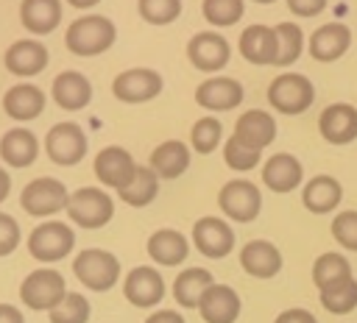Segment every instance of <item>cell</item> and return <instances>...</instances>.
Segmentation results:
<instances>
[{
  "instance_id": "obj_1",
  "label": "cell",
  "mask_w": 357,
  "mask_h": 323,
  "mask_svg": "<svg viewBox=\"0 0 357 323\" xmlns=\"http://www.w3.org/2000/svg\"><path fill=\"white\" fill-rule=\"evenodd\" d=\"M114 39H117V28L103 14L78 17L70 22V28L64 33V45L75 56H98V53L109 50L114 45Z\"/></svg>"
},
{
  "instance_id": "obj_2",
  "label": "cell",
  "mask_w": 357,
  "mask_h": 323,
  "mask_svg": "<svg viewBox=\"0 0 357 323\" xmlns=\"http://www.w3.org/2000/svg\"><path fill=\"white\" fill-rule=\"evenodd\" d=\"M315 100V86L307 75L301 72H279L271 86H268V103L279 114H301L312 106Z\"/></svg>"
},
{
  "instance_id": "obj_3",
  "label": "cell",
  "mask_w": 357,
  "mask_h": 323,
  "mask_svg": "<svg viewBox=\"0 0 357 323\" xmlns=\"http://www.w3.org/2000/svg\"><path fill=\"white\" fill-rule=\"evenodd\" d=\"M67 214L81 228H103L114 214V200L100 187H81L70 195Z\"/></svg>"
},
{
  "instance_id": "obj_4",
  "label": "cell",
  "mask_w": 357,
  "mask_h": 323,
  "mask_svg": "<svg viewBox=\"0 0 357 323\" xmlns=\"http://www.w3.org/2000/svg\"><path fill=\"white\" fill-rule=\"evenodd\" d=\"M73 273H75V278L84 287H89L95 292H103V290H112L114 287V281L120 276V262L109 251L86 248V251H81L73 259Z\"/></svg>"
},
{
  "instance_id": "obj_5",
  "label": "cell",
  "mask_w": 357,
  "mask_h": 323,
  "mask_svg": "<svg viewBox=\"0 0 357 323\" xmlns=\"http://www.w3.org/2000/svg\"><path fill=\"white\" fill-rule=\"evenodd\" d=\"M67 295V281L59 270H33L20 284V298L28 309H56Z\"/></svg>"
},
{
  "instance_id": "obj_6",
  "label": "cell",
  "mask_w": 357,
  "mask_h": 323,
  "mask_svg": "<svg viewBox=\"0 0 357 323\" xmlns=\"http://www.w3.org/2000/svg\"><path fill=\"white\" fill-rule=\"evenodd\" d=\"M218 206L220 212L234 220V223H251L259 209H262V192L257 184L245 181V178H234L229 184L220 187L218 192Z\"/></svg>"
},
{
  "instance_id": "obj_7",
  "label": "cell",
  "mask_w": 357,
  "mask_h": 323,
  "mask_svg": "<svg viewBox=\"0 0 357 323\" xmlns=\"http://www.w3.org/2000/svg\"><path fill=\"white\" fill-rule=\"evenodd\" d=\"M45 153L53 164L73 167L86 156V134L78 123H56L45 136Z\"/></svg>"
},
{
  "instance_id": "obj_8",
  "label": "cell",
  "mask_w": 357,
  "mask_h": 323,
  "mask_svg": "<svg viewBox=\"0 0 357 323\" xmlns=\"http://www.w3.org/2000/svg\"><path fill=\"white\" fill-rule=\"evenodd\" d=\"M67 187L56 178H33L31 184L22 187V195H20V206L33 214V217H47V214H56L61 209H67Z\"/></svg>"
},
{
  "instance_id": "obj_9",
  "label": "cell",
  "mask_w": 357,
  "mask_h": 323,
  "mask_svg": "<svg viewBox=\"0 0 357 323\" xmlns=\"http://www.w3.org/2000/svg\"><path fill=\"white\" fill-rule=\"evenodd\" d=\"M73 245H75L73 228L67 223H59V220L36 226L28 237V251L39 262H59L73 251Z\"/></svg>"
},
{
  "instance_id": "obj_10",
  "label": "cell",
  "mask_w": 357,
  "mask_h": 323,
  "mask_svg": "<svg viewBox=\"0 0 357 323\" xmlns=\"http://www.w3.org/2000/svg\"><path fill=\"white\" fill-rule=\"evenodd\" d=\"M231 47L229 42L215 31H201L187 42V58L201 72H218L229 64Z\"/></svg>"
},
{
  "instance_id": "obj_11",
  "label": "cell",
  "mask_w": 357,
  "mask_h": 323,
  "mask_svg": "<svg viewBox=\"0 0 357 323\" xmlns=\"http://www.w3.org/2000/svg\"><path fill=\"white\" fill-rule=\"evenodd\" d=\"M162 92V75L156 70H126L112 81V95L123 103H145Z\"/></svg>"
},
{
  "instance_id": "obj_12",
  "label": "cell",
  "mask_w": 357,
  "mask_h": 323,
  "mask_svg": "<svg viewBox=\"0 0 357 323\" xmlns=\"http://www.w3.org/2000/svg\"><path fill=\"white\" fill-rule=\"evenodd\" d=\"M192 242H195V248L204 256L223 259L234 248V231H231V226L226 220L209 214V217L195 220V226H192Z\"/></svg>"
},
{
  "instance_id": "obj_13",
  "label": "cell",
  "mask_w": 357,
  "mask_h": 323,
  "mask_svg": "<svg viewBox=\"0 0 357 323\" xmlns=\"http://www.w3.org/2000/svg\"><path fill=\"white\" fill-rule=\"evenodd\" d=\"M318 131L329 145H349L357 139V109L351 103H329L318 117Z\"/></svg>"
},
{
  "instance_id": "obj_14",
  "label": "cell",
  "mask_w": 357,
  "mask_h": 323,
  "mask_svg": "<svg viewBox=\"0 0 357 323\" xmlns=\"http://www.w3.org/2000/svg\"><path fill=\"white\" fill-rule=\"evenodd\" d=\"M195 103L209 111H229L243 103V84L226 75H212L195 89Z\"/></svg>"
},
{
  "instance_id": "obj_15",
  "label": "cell",
  "mask_w": 357,
  "mask_h": 323,
  "mask_svg": "<svg viewBox=\"0 0 357 323\" xmlns=\"http://www.w3.org/2000/svg\"><path fill=\"white\" fill-rule=\"evenodd\" d=\"M134 173H137V164H134L131 153L120 145H109L95 156V175L106 187L120 189L134 178Z\"/></svg>"
},
{
  "instance_id": "obj_16",
  "label": "cell",
  "mask_w": 357,
  "mask_h": 323,
  "mask_svg": "<svg viewBox=\"0 0 357 323\" xmlns=\"http://www.w3.org/2000/svg\"><path fill=\"white\" fill-rule=\"evenodd\" d=\"M123 295H126L134 306H142V309L156 306V304L165 298V278H162L153 267H148V265L134 267V270L126 276Z\"/></svg>"
},
{
  "instance_id": "obj_17",
  "label": "cell",
  "mask_w": 357,
  "mask_h": 323,
  "mask_svg": "<svg viewBox=\"0 0 357 323\" xmlns=\"http://www.w3.org/2000/svg\"><path fill=\"white\" fill-rule=\"evenodd\" d=\"M240 56L251 64H276V53H279V42H276V28L268 25H248L240 33Z\"/></svg>"
},
{
  "instance_id": "obj_18",
  "label": "cell",
  "mask_w": 357,
  "mask_h": 323,
  "mask_svg": "<svg viewBox=\"0 0 357 323\" xmlns=\"http://www.w3.org/2000/svg\"><path fill=\"white\" fill-rule=\"evenodd\" d=\"M349 47H351V31L340 22H326L315 28L310 36V56L324 64L337 61Z\"/></svg>"
},
{
  "instance_id": "obj_19",
  "label": "cell",
  "mask_w": 357,
  "mask_h": 323,
  "mask_svg": "<svg viewBox=\"0 0 357 323\" xmlns=\"http://www.w3.org/2000/svg\"><path fill=\"white\" fill-rule=\"evenodd\" d=\"M234 136L243 145H248L254 150H262V148H268L276 139V120L268 111H262V109H248L245 114L237 117Z\"/></svg>"
},
{
  "instance_id": "obj_20",
  "label": "cell",
  "mask_w": 357,
  "mask_h": 323,
  "mask_svg": "<svg viewBox=\"0 0 357 323\" xmlns=\"http://www.w3.org/2000/svg\"><path fill=\"white\" fill-rule=\"evenodd\" d=\"M301 178L304 167L293 153H273L262 164V184L273 192H293L296 187H301Z\"/></svg>"
},
{
  "instance_id": "obj_21",
  "label": "cell",
  "mask_w": 357,
  "mask_h": 323,
  "mask_svg": "<svg viewBox=\"0 0 357 323\" xmlns=\"http://www.w3.org/2000/svg\"><path fill=\"white\" fill-rule=\"evenodd\" d=\"M240 265L254 278H273L282 270V253L268 239H251L240 251Z\"/></svg>"
},
{
  "instance_id": "obj_22",
  "label": "cell",
  "mask_w": 357,
  "mask_h": 323,
  "mask_svg": "<svg viewBox=\"0 0 357 323\" xmlns=\"http://www.w3.org/2000/svg\"><path fill=\"white\" fill-rule=\"evenodd\" d=\"M47 47L42 45V42H36V39H20V42H14L8 50H6V70L11 72V75H20V78H25V75H36V72H42L45 67H47Z\"/></svg>"
},
{
  "instance_id": "obj_23",
  "label": "cell",
  "mask_w": 357,
  "mask_h": 323,
  "mask_svg": "<svg viewBox=\"0 0 357 323\" xmlns=\"http://www.w3.org/2000/svg\"><path fill=\"white\" fill-rule=\"evenodd\" d=\"M340 200H343V187L335 175H312L301 189V203L312 214H329L340 206Z\"/></svg>"
},
{
  "instance_id": "obj_24",
  "label": "cell",
  "mask_w": 357,
  "mask_h": 323,
  "mask_svg": "<svg viewBox=\"0 0 357 323\" xmlns=\"http://www.w3.org/2000/svg\"><path fill=\"white\" fill-rule=\"evenodd\" d=\"M198 312L206 323H234L240 317V295L226 284H212L204 292Z\"/></svg>"
},
{
  "instance_id": "obj_25",
  "label": "cell",
  "mask_w": 357,
  "mask_h": 323,
  "mask_svg": "<svg viewBox=\"0 0 357 323\" xmlns=\"http://www.w3.org/2000/svg\"><path fill=\"white\" fill-rule=\"evenodd\" d=\"M53 100L67 109V111H78L84 109L89 100H92V84L84 72H75V70H64L53 78V89H50Z\"/></svg>"
},
{
  "instance_id": "obj_26",
  "label": "cell",
  "mask_w": 357,
  "mask_h": 323,
  "mask_svg": "<svg viewBox=\"0 0 357 323\" xmlns=\"http://www.w3.org/2000/svg\"><path fill=\"white\" fill-rule=\"evenodd\" d=\"M3 109L11 120H33L45 109V95L33 84H17L3 95Z\"/></svg>"
},
{
  "instance_id": "obj_27",
  "label": "cell",
  "mask_w": 357,
  "mask_h": 323,
  "mask_svg": "<svg viewBox=\"0 0 357 323\" xmlns=\"http://www.w3.org/2000/svg\"><path fill=\"white\" fill-rule=\"evenodd\" d=\"M39 156V142L28 128H11L0 139V159L11 167H28Z\"/></svg>"
},
{
  "instance_id": "obj_28",
  "label": "cell",
  "mask_w": 357,
  "mask_h": 323,
  "mask_svg": "<svg viewBox=\"0 0 357 323\" xmlns=\"http://www.w3.org/2000/svg\"><path fill=\"white\" fill-rule=\"evenodd\" d=\"M187 239L184 234H178L176 228H159L148 237V256L156 262V265H165V267H173V265H181L187 259Z\"/></svg>"
},
{
  "instance_id": "obj_29",
  "label": "cell",
  "mask_w": 357,
  "mask_h": 323,
  "mask_svg": "<svg viewBox=\"0 0 357 323\" xmlns=\"http://www.w3.org/2000/svg\"><path fill=\"white\" fill-rule=\"evenodd\" d=\"M212 284H215V278H212L209 270H204V267H187V270L178 273L176 281H173V298H176V304L184 306V309H198L204 292H206Z\"/></svg>"
},
{
  "instance_id": "obj_30",
  "label": "cell",
  "mask_w": 357,
  "mask_h": 323,
  "mask_svg": "<svg viewBox=\"0 0 357 323\" xmlns=\"http://www.w3.org/2000/svg\"><path fill=\"white\" fill-rule=\"evenodd\" d=\"M20 19L31 33L45 36L61 22V3L59 0H22Z\"/></svg>"
},
{
  "instance_id": "obj_31",
  "label": "cell",
  "mask_w": 357,
  "mask_h": 323,
  "mask_svg": "<svg viewBox=\"0 0 357 323\" xmlns=\"http://www.w3.org/2000/svg\"><path fill=\"white\" fill-rule=\"evenodd\" d=\"M151 167L156 170L159 178H178L190 167V148L178 139H167V142L153 148Z\"/></svg>"
},
{
  "instance_id": "obj_32",
  "label": "cell",
  "mask_w": 357,
  "mask_h": 323,
  "mask_svg": "<svg viewBox=\"0 0 357 323\" xmlns=\"http://www.w3.org/2000/svg\"><path fill=\"white\" fill-rule=\"evenodd\" d=\"M159 192V175L156 170L148 164V167H137L134 178L117 189L120 200H126L128 206H148Z\"/></svg>"
},
{
  "instance_id": "obj_33",
  "label": "cell",
  "mask_w": 357,
  "mask_h": 323,
  "mask_svg": "<svg viewBox=\"0 0 357 323\" xmlns=\"http://www.w3.org/2000/svg\"><path fill=\"white\" fill-rule=\"evenodd\" d=\"M349 276H351V265H349V259H346L343 253H337V251H326V253H321V256L312 262V284H315L318 290L332 287V284H337V281H343V278H349Z\"/></svg>"
},
{
  "instance_id": "obj_34",
  "label": "cell",
  "mask_w": 357,
  "mask_h": 323,
  "mask_svg": "<svg viewBox=\"0 0 357 323\" xmlns=\"http://www.w3.org/2000/svg\"><path fill=\"white\" fill-rule=\"evenodd\" d=\"M318 292H321L318 295L321 306L332 315H349L351 309H357V278L354 276H349V278H343L332 287H324Z\"/></svg>"
},
{
  "instance_id": "obj_35",
  "label": "cell",
  "mask_w": 357,
  "mask_h": 323,
  "mask_svg": "<svg viewBox=\"0 0 357 323\" xmlns=\"http://www.w3.org/2000/svg\"><path fill=\"white\" fill-rule=\"evenodd\" d=\"M276 42H279L276 67H290L293 61H298V56L304 50V33L296 22H279L276 25Z\"/></svg>"
},
{
  "instance_id": "obj_36",
  "label": "cell",
  "mask_w": 357,
  "mask_h": 323,
  "mask_svg": "<svg viewBox=\"0 0 357 323\" xmlns=\"http://www.w3.org/2000/svg\"><path fill=\"white\" fill-rule=\"evenodd\" d=\"M201 8H204V19L209 25L229 28V25L240 22V17L245 11V3L243 0H204Z\"/></svg>"
},
{
  "instance_id": "obj_37",
  "label": "cell",
  "mask_w": 357,
  "mask_h": 323,
  "mask_svg": "<svg viewBox=\"0 0 357 323\" xmlns=\"http://www.w3.org/2000/svg\"><path fill=\"white\" fill-rule=\"evenodd\" d=\"M223 139V125L218 117H201L192 131H190V142L198 153H212Z\"/></svg>"
},
{
  "instance_id": "obj_38",
  "label": "cell",
  "mask_w": 357,
  "mask_h": 323,
  "mask_svg": "<svg viewBox=\"0 0 357 323\" xmlns=\"http://www.w3.org/2000/svg\"><path fill=\"white\" fill-rule=\"evenodd\" d=\"M89 320V301L78 292H67L64 301L50 309V323H86Z\"/></svg>"
},
{
  "instance_id": "obj_39",
  "label": "cell",
  "mask_w": 357,
  "mask_h": 323,
  "mask_svg": "<svg viewBox=\"0 0 357 323\" xmlns=\"http://www.w3.org/2000/svg\"><path fill=\"white\" fill-rule=\"evenodd\" d=\"M223 159H226V164L231 170H254L262 162V150H254V148L243 145L231 134V139H226V145H223Z\"/></svg>"
},
{
  "instance_id": "obj_40",
  "label": "cell",
  "mask_w": 357,
  "mask_h": 323,
  "mask_svg": "<svg viewBox=\"0 0 357 323\" xmlns=\"http://www.w3.org/2000/svg\"><path fill=\"white\" fill-rule=\"evenodd\" d=\"M139 14L151 25H167L181 14V0H139Z\"/></svg>"
},
{
  "instance_id": "obj_41",
  "label": "cell",
  "mask_w": 357,
  "mask_h": 323,
  "mask_svg": "<svg viewBox=\"0 0 357 323\" xmlns=\"http://www.w3.org/2000/svg\"><path fill=\"white\" fill-rule=\"evenodd\" d=\"M332 237L340 248L346 251H357V212L354 209H343L335 214L332 220Z\"/></svg>"
},
{
  "instance_id": "obj_42",
  "label": "cell",
  "mask_w": 357,
  "mask_h": 323,
  "mask_svg": "<svg viewBox=\"0 0 357 323\" xmlns=\"http://www.w3.org/2000/svg\"><path fill=\"white\" fill-rule=\"evenodd\" d=\"M20 245V226L11 214L0 212V256H8Z\"/></svg>"
},
{
  "instance_id": "obj_43",
  "label": "cell",
  "mask_w": 357,
  "mask_h": 323,
  "mask_svg": "<svg viewBox=\"0 0 357 323\" xmlns=\"http://www.w3.org/2000/svg\"><path fill=\"white\" fill-rule=\"evenodd\" d=\"M287 8L296 17H318L326 8V0H287Z\"/></svg>"
},
{
  "instance_id": "obj_44",
  "label": "cell",
  "mask_w": 357,
  "mask_h": 323,
  "mask_svg": "<svg viewBox=\"0 0 357 323\" xmlns=\"http://www.w3.org/2000/svg\"><path fill=\"white\" fill-rule=\"evenodd\" d=\"M273 323H318V320H315V315H312V312H307V309H298V306H296V309H284Z\"/></svg>"
},
{
  "instance_id": "obj_45",
  "label": "cell",
  "mask_w": 357,
  "mask_h": 323,
  "mask_svg": "<svg viewBox=\"0 0 357 323\" xmlns=\"http://www.w3.org/2000/svg\"><path fill=\"white\" fill-rule=\"evenodd\" d=\"M145 323H184V317H181L178 312H173V309H159V312H153Z\"/></svg>"
},
{
  "instance_id": "obj_46",
  "label": "cell",
  "mask_w": 357,
  "mask_h": 323,
  "mask_svg": "<svg viewBox=\"0 0 357 323\" xmlns=\"http://www.w3.org/2000/svg\"><path fill=\"white\" fill-rule=\"evenodd\" d=\"M0 323H25L22 320V312L11 304H0Z\"/></svg>"
},
{
  "instance_id": "obj_47",
  "label": "cell",
  "mask_w": 357,
  "mask_h": 323,
  "mask_svg": "<svg viewBox=\"0 0 357 323\" xmlns=\"http://www.w3.org/2000/svg\"><path fill=\"white\" fill-rule=\"evenodd\" d=\"M8 189H11V178H8V173L0 167V200H6Z\"/></svg>"
},
{
  "instance_id": "obj_48",
  "label": "cell",
  "mask_w": 357,
  "mask_h": 323,
  "mask_svg": "<svg viewBox=\"0 0 357 323\" xmlns=\"http://www.w3.org/2000/svg\"><path fill=\"white\" fill-rule=\"evenodd\" d=\"M73 8H89V6H95V3H100V0H67Z\"/></svg>"
},
{
  "instance_id": "obj_49",
  "label": "cell",
  "mask_w": 357,
  "mask_h": 323,
  "mask_svg": "<svg viewBox=\"0 0 357 323\" xmlns=\"http://www.w3.org/2000/svg\"><path fill=\"white\" fill-rule=\"evenodd\" d=\"M254 3H262V6H268V3H276V0H254Z\"/></svg>"
}]
</instances>
